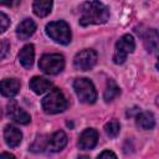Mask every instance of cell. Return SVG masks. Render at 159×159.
<instances>
[{
	"instance_id": "d4e9b609",
	"label": "cell",
	"mask_w": 159,
	"mask_h": 159,
	"mask_svg": "<svg viewBox=\"0 0 159 159\" xmlns=\"http://www.w3.org/2000/svg\"><path fill=\"white\" fill-rule=\"evenodd\" d=\"M0 159H16V158L10 153H1L0 154Z\"/></svg>"
},
{
	"instance_id": "4316f807",
	"label": "cell",
	"mask_w": 159,
	"mask_h": 159,
	"mask_svg": "<svg viewBox=\"0 0 159 159\" xmlns=\"http://www.w3.org/2000/svg\"><path fill=\"white\" fill-rule=\"evenodd\" d=\"M77 159H89V157H87V155H81V157H78Z\"/></svg>"
},
{
	"instance_id": "30bf717a",
	"label": "cell",
	"mask_w": 159,
	"mask_h": 159,
	"mask_svg": "<svg viewBox=\"0 0 159 159\" xmlns=\"http://www.w3.org/2000/svg\"><path fill=\"white\" fill-rule=\"evenodd\" d=\"M67 144V135L62 130H57L47 137V149L50 152H60Z\"/></svg>"
},
{
	"instance_id": "44dd1931",
	"label": "cell",
	"mask_w": 159,
	"mask_h": 159,
	"mask_svg": "<svg viewBox=\"0 0 159 159\" xmlns=\"http://www.w3.org/2000/svg\"><path fill=\"white\" fill-rule=\"evenodd\" d=\"M45 149H47V137L46 135H40L35 139V142L32 143V145L30 147L31 152H43Z\"/></svg>"
},
{
	"instance_id": "5bb4252c",
	"label": "cell",
	"mask_w": 159,
	"mask_h": 159,
	"mask_svg": "<svg viewBox=\"0 0 159 159\" xmlns=\"http://www.w3.org/2000/svg\"><path fill=\"white\" fill-rule=\"evenodd\" d=\"M34 58H35V47H34V45H31V43L25 45L19 52L20 63L25 68H30L34 65Z\"/></svg>"
},
{
	"instance_id": "603a6c76",
	"label": "cell",
	"mask_w": 159,
	"mask_h": 159,
	"mask_svg": "<svg viewBox=\"0 0 159 159\" xmlns=\"http://www.w3.org/2000/svg\"><path fill=\"white\" fill-rule=\"evenodd\" d=\"M9 48H10V42L6 39L0 40V60H2L7 55Z\"/></svg>"
},
{
	"instance_id": "e0dca14e",
	"label": "cell",
	"mask_w": 159,
	"mask_h": 159,
	"mask_svg": "<svg viewBox=\"0 0 159 159\" xmlns=\"http://www.w3.org/2000/svg\"><path fill=\"white\" fill-rule=\"evenodd\" d=\"M137 125L142 129H153L155 125V118L152 112H139L137 116Z\"/></svg>"
},
{
	"instance_id": "83f0119b",
	"label": "cell",
	"mask_w": 159,
	"mask_h": 159,
	"mask_svg": "<svg viewBox=\"0 0 159 159\" xmlns=\"http://www.w3.org/2000/svg\"><path fill=\"white\" fill-rule=\"evenodd\" d=\"M0 117H1V109H0Z\"/></svg>"
},
{
	"instance_id": "ba28073f",
	"label": "cell",
	"mask_w": 159,
	"mask_h": 159,
	"mask_svg": "<svg viewBox=\"0 0 159 159\" xmlns=\"http://www.w3.org/2000/svg\"><path fill=\"white\" fill-rule=\"evenodd\" d=\"M6 108H7V116L14 122H16L19 124H27V123H30V120H31L30 114L25 109H22L15 101L9 102Z\"/></svg>"
},
{
	"instance_id": "4fadbf2b",
	"label": "cell",
	"mask_w": 159,
	"mask_h": 159,
	"mask_svg": "<svg viewBox=\"0 0 159 159\" xmlns=\"http://www.w3.org/2000/svg\"><path fill=\"white\" fill-rule=\"evenodd\" d=\"M4 139L10 148H15L21 143L22 133L14 125H6L4 129Z\"/></svg>"
},
{
	"instance_id": "5b68a950",
	"label": "cell",
	"mask_w": 159,
	"mask_h": 159,
	"mask_svg": "<svg viewBox=\"0 0 159 159\" xmlns=\"http://www.w3.org/2000/svg\"><path fill=\"white\" fill-rule=\"evenodd\" d=\"M39 67L46 75H57L65 68V57L61 53H46L40 58Z\"/></svg>"
},
{
	"instance_id": "7402d4cb",
	"label": "cell",
	"mask_w": 159,
	"mask_h": 159,
	"mask_svg": "<svg viewBox=\"0 0 159 159\" xmlns=\"http://www.w3.org/2000/svg\"><path fill=\"white\" fill-rule=\"evenodd\" d=\"M10 26V19L6 14L0 11V34L5 32Z\"/></svg>"
},
{
	"instance_id": "52a82bcc",
	"label": "cell",
	"mask_w": 159,
	"mask_h": 159,
	"mask_svg": "<svg viewBox=\"0 0 159 159\" xmlns=\"http://www.w3.org/2000/svg\"><path fill=\"white\" fill-rule=\"evenodd\" d=\"M96 62H97V52L94 50H89V48L80 51L73 58V65L80 71L91 70L96 65Z\"/></svg>"
},
{
	"instance_id": "d6986e66",
	"label": "cell",
	"mask_w": 159,
	"mask_h": 159,
	"mask_svg": "<svg viewBox=\"0 0 159 159\" xmlns=\"http://www.w3.org/2000/svg\"><path fill=\"white\" fill-rule=\"evenodd\" d=\"M119 93H120V89H119V87L117 86V83H116L113 80H109V81L107 82V87H106L104 94H103L104 101H106V102H111V101H113Z\"/></svg>"
},
{
	"instance_id": "9a60e30c",
	"label": "cell",
	"mask_w": 159,
	"mask_h": 159,
	"mask_svg": "<svg viewBox=\"0 0 159 159\" xmlns=\"http://www.w3.org/2000/svg\"><path fill=\"white\" fill-rule=\"evenodd\" d=\"M52 87V82L45 77L35 76L30 80V88L36 93V94H42L46 91H48Z\"/></svg>"
},
{
	"instance_id": "7a4b0ae2",
	"label": "cell",
	"mask_w": 159,
	"mask_h": 159,
	"mask_svg": "<svg viewBox=\"0 0 159 159\" xmlns=\"http://www.w3.org/2000/svg\"><path fill=\"white\" fill-rule=\"evenodd\" d=\"M41 106L46 113L56 114V113L63 112L67 108L68 102H67L63 92L60 88H52L50 91V93L42 99Z\"/></svg>"
},
{
	"instance_id": "8992f818",
	"label": "cell",
	"mask_w": 159,
	"mask_h": 159,
	"mask_svg": "<svg viewBox=\"0 0 159 159\" xmlns=\"http://www.w3.org/2000/svg\"><path fill=\"white\" fill-rule=\"evenodd\" d=\"M134 48H135V42H134L133 36L129 34L123 35L116 43V50L113 55L114 63L122 65L127 60V56L134 51Z\"/></svg>"
},
{
	"instance_id": "2e32d148",
	"label": "cell",
	"mask_w": 159,
	"mask_h": 159,
	"mask_svg": "<svg viewBox=\"0 0 159 159\" xmlns=\"http://www.w3.org/2000/svg\"><path fill=\"white\" fill-rule=\"evenodd\" d=\"M148 52H157L158 50V32L155 29L145 30V34H140Z\"/></svg>"
},
{
	"instance_id": "277c9868",
	"label": "cell",
	"mask_w": 159,
	"mask_h": 159,
	"mask_svg": "<svg viewBox=\"0 0 159 159\" xmlns=\"http://www.w3.org/2000/svg\"><path fill=\"white\" fill-rule=\"evenodd\" d=\"M73 89L81 102L92 104L97 99L96 88L88 78H76L73 82Z\"/></svg>"
},
{
	"instance_id": "484cf974",
	"label": "cell",
	"mask_w": 159,
	"mask_h": 159,
	"mask_svg": "<svg viewBox=\"0 0 159 159\" xmlns=\"http://www.w3.org/2000/svg\"><path fill=\"white\" fill-rule=\"evenodd\" d=\"M134 112H135V113H139L140 111H139V108H137V107H135V108H132L130 111H128V112H127V116L132 117V116H134Z\"/></svg>"
},
{
	"instance_id": "cb8c5ba5",
	"label": "cell",
	"mask_w": 159,
	"mask_h": 159,
	"mask_svg": "<svg viewBox=\"0 0 159 159\" xmlns=\"http://www.w3.org/2000/svg\"><path fill=\"white\" fill-rule=\"evenodd\" d=\"M97 159H117V155L111 150H104L98 155Z\"/></svg>"
},
{
	"instance_id": "6da1fadb",
	"label": "cell",
	"mask_w": 159,
	"mask_h": 159,
	"mask_svg": "<svg viewBox=\"0 0 159 159\" xmlns=\"http://www.w3.org/2000/svg\"><path fill=\"white\" fill-rule=\"evenodd\" d=\"M109 19V9L99 1H86L81 5L80 25H99L107 22Z\"/></svg>"
},
{
	"instance_id": "ac0fdd59",
	"label": "cell",
	"mask_w": 159,
	"mask_h": 159,
	"mask_svg": "<svg viewBox=\"0 0 159 159\" xmlns=\"http://www.w3.org/2000/svg\"><path fill=\"white\" fill-rule=\"evenodd\" d=\"M52 1L51 0H37L32 4V10L35 12L36 16L39 17H45L47 16L50 12H51V9H52Z\"/></svg>"
},
{
	"instance_id": "8fae6325",
	"label": "cell",
	"mask_w": 159,
	"mask_h": 159,
	"mask_svg": "<svg viewBox=\"0 0 159 159\" xmlns=\"http://www.w3.org/2000/svg\"><path fill=\"white\" fill-rule=\"evenodd\" d=\"M20 81L16 78H5L0 81V93L5 97H14L20 91Z\"/></svg>"
},
{
	"instance_id": "3957f363",
	"label": "cell",
	"mask_w": 159,
	"mask_h": 159,
	"mask_svg": "<svg viewBox=\"0 0 159 159\" xmlns=\"http://www.w3.org/2000/svg\"><path fill=\"white\" fill-rule=\"evenodd\" d=\"M46 34L56 42L61 45H68L71 42V29L68 24L63 20H57L48 22L46 25Z\"/></svg>"
},
{
	"instance_id": "7c38bea8",
	"label": "cell",
	"mask_w": 159,
	"mask_h": 159,
	"mask_svg": "<svg viewBox=\"0 0 159 159\" xmlns=\"http://www.w3.org/2000/svg\"><path fill=\"white\" fill-rule=\"evenodd\" d=\"M35 31H36V24L31 19L22 20L16 27V35L20 40H27L35 34Z\"/></svg>"
},
{
	"instance_id": "ffe728a7",
	"label": "cell",
	"mask_w": 159,
	"mask_h": 159,
	"mask_svg": "<svg viewBox=\"0 0 159 159\" xmlns=\"http://www.w3.org/2000/svg\"><path fill=\"white\" fill-rule=\"evenodd\" d=\"M119 130H120V124L117 119H112L108 123H106V125H104V132L107 133V135H109L112 138L117 137Z\"/></svg>"
},
{
	"instance_id": "9c48e42d",
	"label": "cell",
	"mask_w": 159,
	"mask_h": 159,
	"mask_svg": "<svg viewBox=\"0 0 159 159\" xmlns=\"http://www.w3.org/2000/svg\"><path fill=\"white\" fill-rule=\"evenodd\" d=\"M97 140H98V132L96 129L93 128L84 129L78 138V148L83 150H89L96 147Z\"/></svg>"
}]
</instances>
